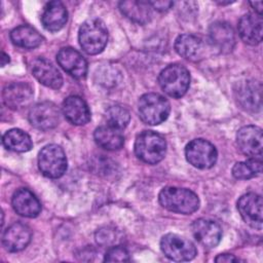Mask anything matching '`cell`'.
<instances>
[{
	"instance_id": "836d02e7",
	"label": "cell",
	"mask_w": 263,
	"mask_h": 263,
	"mask_svg": "<svg viewBox=\"0 0 263 263\" xmlns=\"http://www.w3.org/2000/svg\"><path fill=\"white\" fill-rule=\"evenodd\" d=\"M250 4L254 7V9L256 10V12H257L258 14H261V12H262V2H261V1L251 2Z\"/></svg>"
},
{
	"instance_id": "4fadbf2b",
	"label": "cell",
	"mask_w": 263,
	"mask_h": 263,
	"mask_svg": "<svg viewBox=\"0 0 263 263\" xmlns=\"http://www.w3.org/2000/svg\"><path fill=\"white\" fill-rule=\"evenodd\" d=\"M33 88L27 82H12L6 85L2 91L3 103L12 110H18L29 106L33 100Z\"/></svg>"
},
{
	"instance_id": "8992f818",
	"label": "cell",
	"mask_w": 263,
	"mask_h": 263,
	"mask_svg": "<svg viewBox=\"0 0 263 263\" xmlns=\"http://www.w3.org/2000/svg\"><path fill=\"white\" fill-rule=\"evenodd\" d=\"M38 166L47 178L62 177L67 171V157L63 148L57 144L44 146L38 155Z\"/></svg>"
},
{
	"instance_id": "30bf717a",
	"label": "cell",
	"mask_w": 263,
	"mask_h": 263,
	"mask_svg": "<svg viewBox=\"0 0 263 263\" xmlns=\"http://www.w3.org/2000/svg\"><path fill=\"white\" fill-rule=\"evenodd\" d=\"M262 197L253 192L243 194L237 201V210L243 221L257 230L262 229Z\"/></svg>"
},
{
	"instance_id": "603a6c76",
	"label": "cell",
	"mask_w": 263,
	"mask_h": 263,
	"mask_svg": "<svg viewBox=\"0 0 263 263\" xmlns=\"http://www.w3.org/2000/svg\"><path fill=\"white\" fill-rule=\"evenodd\" d=\"M175 49L182 58L196 61L203 53L202 40L191 34H182L175 41Z\"/></svg>"
},
{
	"instance_id": "7a4b0ae2",
	"label": "cell",
	"mask_w": 263,
	"mask_h": 263,
	"mask_svg": "<svg viewBox=\"0 0 263 263\" xmlns=\"http://www.w3.org/2000/svg\"><path fill=\"white\" fill-rule=\"evenodd\" d=\"M166 143L164 138L152 130H144L135 141L137 157L148 164H156L164 158Z\"/></svg>"
},
{
	"instance_id": "d4e9b609",
	"label": "cell",
	"mask_w": 263,
	"mask_h": 263,
	"mask_svg": "<svg viewBox=\"0 0 263 263\" xmlns=\"http://www.w3.org/2000/svg\"><path fill=\"white\" fill-rule=\"evenodd\" d=\"M10 39L18 47L33 49L42 43V36L33 27L22 25L13 29L10 33Z\"/></svg>"
},
{
	"instance_id": "8fae6325",
	"label": "cell",
	"mask_w": 263,
	"mask_h": 263,
	"mask_svg": "<svg viewBox=\"0 0 263 263\" xmlns=\"http://www.w3.org/2000/svg\"><path fill=\"white\" fill-rule=\"evenodd\" d=\"M262 129L256 125L243 126L236 135L239 150L250 158H262Z\"/></svg>"
},
{
	"instance_id": "7c38bea8",
	"label": "cell",
	"mask_w": 263,
	"mask_h": 263,
	"mask_svg": "<svg viewBox=\"0 0 263 263\" xmlns=\"http://www.w3.org/2000/svg\"><path fill=\"white\" fill-rule=\"evenodd\" d=\"M235 100L241 109L248 112H258L261 109L262 86L254 80H247L237 85L234 90Z\"/></svg>"
},
{
	"instance_id": "5b68a950",
	"label": "cell",
	"mask_w": 263,
	"mask_h": 263,
	"mask_svg": "<svg viewBox=\"0 0 263 263\" xmlns=\"http://www.w3.org/2000/svg\"><path fill=\"white\" fill-rule=\"evenodd\" d=\"M170 111L168 101L159 93H145L139 100V116L146 124L157 125L163 122Z\"/></svg>"
},
{
	"instance_id": "7402d4cb",
	"label": "cell",
	"mask_w": 263,
	"mask_h": 263,
	"mask_svg": "<svg viewBox=\"0 0 263 263\" xmlns=\"http://www.w3.org/2000/svg\"><path fill=\"white\" fill-rule=\"evenodd\" d=\"M65 117L75 125L86 124L90 120V111L85 101L78 96H70L63 103Z\"/></svg>"
},
{
	"instance_id": "ba28073f",
	"label": "cell",
	"mask_w": 263,
	"mask_h": 263,
	"mask_svg": "<svg viewBox=\"0 0 263 263\" xmlns=\"http://www.w3.org/2000/svg\"><path fill=\"white\" fill-rule=\"evenodd\" d=\"M160 249L165 257L177 262L192 260L196 255L195 246L190 240L175 233H167L162 236Z\"/></svg>"
},
{
	"instance_id": "2e32d148",
	"label": "cell",
	"mask_w": 263,
	"mask_h": 263,
	"mask_svg": "<svg viewBox=\"0 0 263 263\" xmlns=\"http://www.w3.org/2000/svg\"><path fill=\"white\" fill-rule=\"evenodd\" d=\"M33 76L43 85L58 89L63 84V77L58 68L45 58H37L32 62Z\"/></svg>"
},
{
	"instance_id": "6da1fadb",
	"label": "cell",
	"mask_w": 263,
	"mask_h": 263,
	"mask_svg": "<svg viewBox=\"0 0 263 263\" xmlns=\"http://www.w3.org/2000/svg\"><path fill=\"white\" fill-rule=\"evenodd\" d=\"M159 203L167 211L190 215L199 208L198 196L191 190L178 187H164L158 195Z\"/></svg>"
},
{
	"instance_id": "ffe728a7",
	"label": "cell",
	"mask_w": 263,
	"mask_h": 263,
	"mask_svg": "<svg viewBox=\"0 0 263 263\" xmlns=\"http://www.w3.org/2000/svg\"><path fill=\"white\" fill-rule=\"evenodd\" d=\"M212 45L220 52H230L235 45V34L231 26L224 22H216L209 29Z\"/></svg>"
},
{
	"instance_id": "9c48e42d",
	"label": "cell",
	"mask_w": 263,
	"mask_h": 263,
	"mask_svg": "<svg viewBox=\"0 0 263 263\" xmlns=\"http://www.w3.org/2000/svg\"><path fill=\"white\" fill-rule=\"evenodd\" d=\"M30 123L40 130L55 127L60 121V110L51 102H42L34 105L29 111Z\"/></svg>"
},
{
	"instance_id": "52a82bcc",
	"label": "cell",
	"mask_w": 263,
	"mask_h": 263,
	"mask_svg": "<svg viewBox=\"0 0 263 263\" xmlns=\"http://www.w3.org/2000/svg\"><path fill=\"white\" fill-rule=\"evenodd\" d=\"M185 155L190 164L202 170L214 166L218 157L215 146L203 139H195L188 143Z\"/></svg>"
},
{
	"instance_id": "e575fe53",
	"label": "cell",
	"mask_w": 263,
	"mask_h": 263,
	"mask_svg": "<svg viewBox=\"0 0 263 263\" xmlns=\"http://www.w3.org/2000/svg\"><path fill=\"white\" fill-rule=\"evenodd\" d=\"M9 61H10V60H9L8 54H6L5 52L2 51V54H1V66L4 67L6 64L9 63Z\"/></svg>"
},
{
	"instance_id": "44dd1931",
	"label": "cell",
	"mask_w": 263,
	"mask_h": 263,
	"mask_svg": "<svg viewBox=\"0 0 263 263\" xmlns=\"http://www.w3.org/2000/svg\"><path fill=\"white\" fill-rule=\"evenodd\" d=\"M67 21L68 11L62 2L50 1L44 6L41 14V23L47 31H60L64 28Z\"/></svg>"
},
{
	"instance_id": "1f68e13d",
	"label": "cell",
	"mask_w": 263,
	"mask_h": 263,
	"mask_svg": "<svg viewBox=\"0 0 263 263\" xmlns=\"http://www.w3.org/2000/svg\"><path fill=\"white\" fill-rule=\"evenodd\" d=\"M150 4H151L152 8H154L156 10L165 11L174 5V2H172V1H151Z\"/></svg>"
},
{
	"instance_id": "f546056e",
	"label": "cell",
	"mask_w": 263,
	"mask_h": 263,
	"mask_svg": "<svg viewBox=\"0 0 263 263\" xmlns=\"http://www.w3.org/2000/svg\"><path fill=\"white\" fill-rule=\"evenodd\" d=\"M104 260L108 262H124L129 260V255L123 247L114 246V247H111L106 252Z\"/></svg>"
},
{
	"instance_id": "9a60e30c",
	"label": "cell",
	"mask_w": 263,
	"mask_h": 263,
	"mask_svg": "<svg viewBox=\"0 0 263 263\" xmlns=\"http://www.w3.org/2000/svg\"><path fill=\"white\" fill-rule=\"evenodd\" d=\"M58 64L72 77L81 79L87 73V63L83 55L71 47L62 48L57 54Z\"/></svg>"
},
{
	"instance_id": "cb8c5ba5",
	"label": "cell",
	"mask_w": 263,
	"mask_h": 263,
	"mask_svg": "<svg viewBox=\"0 0 263 263\" xmlns=\"http://www.w3.org/2000/svg\"><path fill=\"white\" fill-rule=\"evenodd\" d=\"M119 9L127 18L141 25L148 23L152 15V6L148 1H122L119 3Z\"/></svg>"
},
{
	"instance_id": "4316f807",
	"label": "cell",
	"mask_w": 263,
	"mask_h": 263,
	"mask_svg": "<svg viewBox=\"0 0 263 263\" xmlns=\"http://www.w3.org/2000/svg\"><path fill=\"white\" fill-rule=\"evenodd\" d=\"M4 147L14 152H27L33 147L31 137L20 128H11L7 130L2 138Z\"/></svg>"
},
{
	"instance_id": "d6986e66",
	"label": "cell",
	"mask_w": 263,
	"mask_h": 263,
	"mask_svg": "<svg viewBox=\"0 0 263 263\" xmlns=\"http://www.w3.org/2000/svg\"><path fill=\"white\" fill-rule=\"evenodd\" d=\"M11 203L16 214L27 218H35L41 211L39 199L27 188L17 189L12 196Z\"/></svg>"
},
{
	"instance_id": "f1b7e54d",
	"label": "cell",
	"mask_w": 263,
	"mask_h": 263,
	"mask_svg": "<svg viewBox=\"0 0 263 263\" xmlns=\"http://www.w3.org/2000/svg\"><path fill=\"white\" fill-rule=\"evenodd\" d=\"M106 119L108 125L121 130L127 126L130 119V115L129 112L122 106L114 105L107 109Z\"/></svg>"
},
{
	"instance_id": "484cf974",
	"label": "cell",
	"mask_w": 263,
	"mask_h": 263,
	"mask_svg": "<svg viewBox=\"0 0 263 263\" xmlns=\"http://www.w3.org/2000/svg\"><path fill=\"white\" fill-rule=\"evenodd\" d=\"M93 138L96 143L106 150H118L124 143V138L120 129L110 125H103L96 128Z\"/></svg>"
},
{
	"instance_id": "d6a6232c",
	"label": "cell",
	"mask_w": 263,
	"mask_h": 263,
	"mask_svg": "<svg viewBox=\"0 0 263 263\" xmlns=\"http://www.w3.org/2000/svg\"><path fill=\"white\" fill-rule=\"evenodd\" d=\"M216 262H238L240 259L236 258L234 255L231 254H221L216 257Z\"/></svg>"
},
{
	"instance_id": "e0dca14e",
	"label": "cell",
	"mask_w": 263,
	"mask_h": 263,
	"mask_svg": "<svg viewBox=\"0 0 263 263\" xmlns=\"http://www.w3.org/2000/svg\"><path fill=\"white\" fill-rule=\"evenodd\" d=\"M31 238V229L21 222H15L4 231L2 245L6 251L15 253L24 250L30 243Z\"/></svg>"
},
{
	"instance_id": "83f0119b",
	"label": "cell",
	"mask_w": 263,
	"mask_h": 263,
	"mask_svg": "<svg viewBox=\"0 0 263 263\" xmlns=\"http://www.w3.org/2000/svg\"><path fill=\"white\" fill-rule=\"evenodd\" d=\"M262 172L261 159L250 158L246 161H239L232 167V175L239 180H248L260 175Z\"/></svg>"
},
{
	"instance_id": "4dcf8cb0",
	"label": "cell",
	"mask_w": 263,
	"mask_h": 263,
	"mask_svg": "<svg viewBox=\"0 0 263 263\" xmlns=\"http://www.w3.org/2000/svg\"><path fill=\"white\" fill-rule=\"evenodd\" d=\"M116 232L113 229L110 228H102L100 230H98L97 234H96V238L97 241L102 245V246H109L112 242H115L116 240Z\"/></svg>"
},
{
	"instance_id": "ac0fdd59",
	"label": "cell",
	"mask_w": 263,
	"mask_h": 263,
	"mask_svg": "<svg viewBox=\"0 0 263 263\" xmlns=\"http://www.w3.org/2000/svg\"><path fill=\"white\" fill-rule=\"evenodd\" d=\"M238 33L240 38L248 44L256 45L262 41L263 20L261 14L248 13L238 22Z\"/></svg>"
},
{
	"instance_id": "277c9868",
	"label": "cell",
	"mask_w": 263,
	"mask_h": 263,
	"mask_svg": "<svg viewBox=\"0 0 263 263\" xmlns=\"http://www.w3.org/2000/svg\"><path fill=\"white\" fill-rule=\"evenodd\" d=\"M82 49L88 54H98L104 50L108 41V31L104 23L92 18L84 22L78 35Z\"/></svg>"
},
{
	"instance_id": "5bb4252c",
	"label": "cell",
	"mask_w": 263,
	"mask_h": 263,
	"mask_svg": "<svg viewBox=\"0 0 263 263\" xmlns=\"http://www.w3.org/2000/svg\"><path fill=\"white\" fill-rule=\"evenodd\" d=\"M194 238L205 248H215L222 238V229L218 223L209 219H197L191 224Z\"/></svg>"
},
{
	"instance_id": "3957f363",
	"label": "cell",
	"mask_w": 263,
	"mask_h": 263,
	"mask_svg": "<svg viewBox=\"0 0 263 263\" xmlns=\"http://www.w3.org/2000/svg\"><path fill=\"white\" fill-rule=\"evenodd\" d=\"M158 83L167 96L179 99L183 97L189 88V71L179 64L168 65L160 72L158 76Z\"/></svg>"
}]
</instances>
